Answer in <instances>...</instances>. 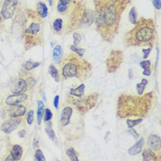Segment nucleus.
Masks as SVG:
<instances>
[{
  "instance_id": "nucleus-1",
  "label": "nucleus",
  "mask_w": 161,
  "mask_h": 161,
  "mask_svg": "<svg viewBox=\"0 0 161 161\" xmlns=\"http://www.w3.org/2000/svg\"><path fill=\"white\" fill-rule=\"evenodd\" d=\"M123 8L117 2H107L97 6L95 24L102 37L107 41H111L118 31Z\"/></svg>"
},
{
  "instance_id": "nucleus-2",
  "label": "nucleus",
  "mask_w": 161,
  "mask_h": 161,
  "mask_svg": "<svg viewBox=\"0 0 161 161\" xmlns=\"http://www.w3.org/2000/svg\"><path fill=\"white\" fill-rule=\"evenodd\" d=\"M151 93L141 97L121 95L118 103V115L122 119L132 116H144L151 108Z\"/></svg>"
},
{
  "instance_id": "nucleus-3",
  "label": "nucleus",
  "mask_w": 161,
  "mask_h": 161,
  "mask_svg": "<svg viewBox=\"0 0 161 161\" xmlns=\"http://www.w3.org/2000/svg\"><path fill=\"white\" fill-rule=\"evenodd\" d=\"M155 23L151 19L141 18L131 31L127 33L125 42L127 46H150L155 43Z\"/></svg>"
},
{
  "instance_id": "nucleus-4",
  "label": "nucleus",
  "mask_w": 161,
  "mask_h": 161,
  "mask_svg": "<svg viewBox=\"0 0 161 161\" xmlns=\"http://www.w3.org/2000/svg\"><path fill=\"white\" fill-rule=\"evenodd\" d=\"M91 72V65L86 61H83L74 55H72L65 61L62 67V76L65 79L78 78L86 79Z\"/></svg>"
},
{
  "instance_id": "nucleus-5",
  "label": "nucleus",
  "mask_w": 161,
  "mask_h": 161,
  "mask_svg": "<svg viewBox=\"0 0 161 161\" xmlns=\"http://www.w3.org/2000/svg\"><path fill=\"white\" fill-rule=\"evenodd\" d=\"M26 49L31 48L40 44L42 41L41 25L36 22H31L25 30L24 33Z\"/></svg>"
},
{
  "instance_id": "nucleus-6",
  "label": "nucleus",
  "mask_w": 161,
  "mask_h": 161,
  "mask_svg": "<svg viewBox=\"0 0 161 161\" xmlns=\"http://www.w3.org/2000/svg\"><path fill=\"white\" fill-rule=\"evenodd\" d=\"M123 61V52L119 50H113L110 53L107 60V66L108 73H114L116 71Z\"/></svg>"
},
{
  "instance_id": "nucleus-7",
  "label": "nucleus",
  "mask_w": 161,
  "mask_h": 161,
  "mask_svg": "<svg viewBox=\"0 0 161 161\" xmlns=\"http://www.w3.org/2000/svg\"><path fill=\"white\" fill-rule=\"evenodd\" d=\"M18 0H4L1 10V15L5 19H9L14 16L16 10Z\"/></svg>"
},
{
  "instance_id": "nucleus-8",
  "label": "nucleus",
  "mask_w": 161,
  "mask_h": 161,
  "mask_svg": "<svg viewBox=\"0 0 161 161\" xmlns=\"http://www.w3.org/2000/svg\"><path fill=\"white\" fill-rule=\"evenodd\" d=\"M10 90L13 94H23L27 90V82L23 78H17L10 83Z\"/></svg>"
},
{
  "instance_id": "nucleus-9",
  "label": "nucleus",
  "mask_w": 161,
  "mask_h": 161,
  "mask_svg": "<svg viewBox=\"0 0 161 161\" xmlns=\"http://www.w3.org/2000/svg\"><path fill=\"white\" fill-rule=\"evenodd\" d=\"M21 123V119L18 117H10L9 120L5 122L2 126V131L6 134H10L16 129Z\"/></svg>"
},
{
  "instance_id": "nucleus-10",
  "label": "nucleus",
  "mask_w": 161,
  "mask_h": 161,
  "mask_svg": "<svg viewBox=\"0 0 161 161\" xmlns=\"http://www.w3.org/2000/svg\"><path fill=\"white\" fill-rule=\"evenodd\" d=\"M72 115H73V109L70 107H66L62 110L60 119V123L61 127H65L70 123Z\"/></svg>"
},
{
  "instance_id": "nucleus-11",
  "label": "nucleus",
  "mask_w": 161,
  "mask_h": 161,
  "mask_svg": "<svg viewBox=\"0 0 161 161\" xmlns=\"http://www.w3.org/2000/svg\"><path fill=\"white\" fill-rule=\"evenodd\" d=\"M27 96L25 94H12L6 98V104L8 106H15V105L20 104L23 101L27 100Z\"/></svg>"
},
{
  "instance_id": "nucleus-12",
  "label": "nucleus",
  "mask_w": 161,
  "mask_h": 161,
  "mask_svg": "<svg viewBox=\"0 0 161 161\" xmlns=\"http://www.w3.org/2000/svg\"><path fill=\"white\" fill-rule=\"evenodd\" d=\"M26 107L24 105H15V106H10V108L9 109V116L10 117L16 118L20 117L26 113Z\"/></svg>"
},
{
  "instance_id": "nucleus-13",
  "label": "nucleus",
  "mask_w": 161,
  "mask_h": 161,
  "mask_svg": "<svg viewBox=\"0 0 161 161\" xmlns=\"http://www.w3.org/2000/svg\"><path fill=\"white\" fill-rule=\"evenodd\" d=\"M147 145L155 152L160 150V137L156 135H151L147 139Z\"/></svg>"
},
{
  "instance_id": "nucleus-14",
  "label": "nucleus",
  "mask_w": 161,
  "mask_h": 161,
  "mask_svg": "<svg viewBox=\"0 0 161 161\" xmlns=\"http://www.w3.org/2000/svg\"><path fill=\"white\" fill-rule=\"evenodd\" d=\"M143 146H144V139H143V138H141L138 142L136 143L135 144L133 145L131 148H129L128 153L131 155H133V156L139 155L142 151Z\"/></svg>"
},
{
  "instance_id": "nucleus-15",
  "label": "nucleus",
  "mask_w": 161,
  "mask_h": 161,
  "mask_svg": "<svg viewBox=\"0 0 161 161\" xmlns=\"http://www.w3.org/2000/svg\"><path fill=\"white\" fill-rule=\"evenodd\" d=\"M10 155L12 157L13 160H19L23 155L22 147L19 144L14 145L12 149H11V151H10Z\"/></svg>"
},
{
  "instance_id": "nucleus-16",
  "label": "nucleus",
  "mask_w": 161,
  "mask_h": 161,
  "mask_svg": "<svg viewBox=\"0 0 161 161\" xmlns=\"http://www.w3.org/2000/svg\"><path fill=\"white\" fill-rule=\"evenodd\" d=\"M36 11H37L38 15L41 17L42 19H44L48 16V7L45 5V3L43 2H39L36 6Z\"/></svg>"
},
{
  "instance_id": "nucleus-17",
  "label": "nucleus",
  "mask_w": 161,
  "mask_h": 161,
  "mask_svg": "<svg viewBox=\"0 0 161 161\" xmlns=\"http://www.w3.org/2000/svg\"><path fill=\"white\" fill-rule=\"evenodd\" d=\"M143 160H158V157L151 149H145L143 151Z\"/></svg>"
},
{
  "instance_id": "nucleus-18",
  "label": "nucleus",
  "mask_w": 161,
  "mask_h": 161,
  "mask_svg": "<svg viewBox=\"0 0 161 161\" xmlns=\"http://www.w3.org/2000/svg\"><path fill=\"white\" fill-rule=\"evenodd\" d=\"M62 54H63L62 47H61V45H57V46H55V48H53V51H52V57H53V60H54L57 63H59L61 60Z\"/></svg>"
},
{
  "instance_id": "nucleus-19",
  "label": "nucleus",
  "mask_w": 161,
  "mask_h": 161,
  "mask_svg": "<svg viewBox=\"0 0 161 161\" xmlns=\"http://www.w3.org/2000/svg\"><path fill=\"white\" fill-rule=\"evenodd\" d=\"M38 109H37V123L40 125L42 123V118L44 116V103L42 101H38Z\"/></svg>"
},
{
  "instance_id": "nucleus-20",
  "label": "nucleus",
  "mask_w": 161,
  "mask_h": 161,
  "mask_svg": "<svg viewBox=\"0 0 161 161\" xmlns=\"http://www.w3.org/2000/svg\"><path fill=\"white\" fill-rule=\"evenodd\" d=\"M85 87L86 86L84 84H82L78 86V88L76 89H71L69 91V94H71L72 96L78 97V98H81L83 96L84 94V90H85Z\"/></svg>"
},
{
  "instance_id": "nucleus-21",
  "label": "nucleus",
  "mask_w": 161,
  "mask_h": 161,
  "mask_svg": "<svg viewBox=\"0 0 161 161\" xmlns=\"http://www.w3.org/2000/svg\"><path fill=\"white\" fill-rule=\"evenodd\" d=\"M48 73L51 75L53 79L56 81L57 82H58L60 81V76H59V73L58 70L56 67H55L54 65H50L49 68H48Z\"/></svg>"
},
{
  "instance_id": "nucleus-22",
  "label": "nucleus",
  "mask_w": 161,
  "mask_h": 161,
  "mask_svg": "<svg viewBox=\"0 0 161 161\" xmlns=\"http://www.w3.org/2000/svg\"><path fill=\"white\" fill-rule=\"evenodd\" d=\"M45 132H46L47 135L49 137V139H50L51 140H57V137H56L54 131H53V129H52V124L49 123L48 125H47L46 127H45Z\"/></svg>"
},
{
  "instance_id": "nucleus-23",
  "label": "nucleus",
  "mask_w": 161,
  "mask_h": 161,
  "mask_svg": "<svg viewBox=\"0 0 161 161\" xmlns=\"http://www.w3.org/2000/svg\"><path fill=\"white\" fill-rule=\"evenodd\" d=\"M128 17H129V20H130L131 23L135 25L136 23H137V21H138V15H137V12H136V10L135 7H133L130 10Z\"/></svg>"
},
{
  "instance_id": "nucleus-24",
  "label": "nucleus",
  "mask_w": 161,
  "mask_h": 161,
  "mask_svg": "<svg viewBox=\"0 0 161 161\" xmlns=\"http://www.w3.org/2000/svg\"><path fill=\"white\" fill-rule=\"evenodd\" d=\"M52 27H53V30L57 32L61 31L63 29V19L61 18L55 19L53 24H52Z\"/></svg>"
},
{
  "instance_id": "nucleus-25",
  "label": "nucleus",
  "mask_w": 161,
  "mask_h": 161,
  "mask_svg": "<svg viewBox=\"0 0 161 161\" xmlns=\"http://www.w3.org/2000/svg\"><path fill=\"white\" fill-rule=\"evenodd\" d=\"M66 154H67L68 156L69 157V159H71L73 161H78V154L76 152L75 149L73 148V147H69V149H67V151H66Z\"/></svg>"
},
{
  "instance_id": "nucleus-26",
  "label": "nucleus",
  "mask_w": 161,
  "mask_h": 161,
  "mask_svg": "<svg viewBox=\"0 0 161 161\" xmlns=\"http://www.w3.org/2000/svg\"><path fill=\"white\" fill-rule=\"evenodd\" d=\"M147 84V80L146 79H143L141 83L137 84L136 87H137V92H138L139 95H143V94L144 92L145 88H146Z\"/></svg>"
},
{
  "instance_id": "nucleus-27",
  "label": "nucleus",
  "mask_w": 161,
  "mask_h": 161,
  "mask_svg": "<svg viewBox=\"0 0 161 161\" xmlns=\"http://www.w3.org/2000/svg\"><path fill=\"white\" fill-rule=\"evenodd\" d=\"M40 65V62H33V61H26L25 64L23 65V67L25 68V69L27 70H31V69H36L38 66Z\"/></svg>"
},
{
  "instance_id": "nucleus-28",
  "label": "nucleus",
  "mask_w": 161,
  "mask_h": 161,
  "mask_svg": "<svg viewBox=\"0 0 161 161\" xmlns=\"http://www.w3.org/2000/svg\"><path fill=\"white\" fill-rule=\"evenodd\" d=\"M143 122L142 118H139L138 119H127L126 123L127 124V127L129 128H132L135 127V126L139 125V123H141Z\"/></svg>"
},
{
  "instance_id": "nucleus-29",
  "label": "nucleus",
  "mask_w": 161,
  "mask_h": 161,
  "mask_svg": "<svg viewBox=\"0 0 161 161\" xmlns=\"http://www.w3.org/2000/svg\"><path fill=\"white\" fill-rule=\"evenodd\" d=\"M35 159L37 161H45V157L40 149H37L35 153Z\"/></svg>"
},
{
  "instance_id": "nucleus-30",
  "label": "nucleus",
  "mask_w": 161,
  "mask_h": 161,
  "mask_svg": "<svg viewBox=\"0 0 161 161\" xmlns=\"http://www.w3.org/2000/svg\"><path fill=\"white\" fill-rule=\"evenodd\" d=\"M44 122H49L51 119H52V111H51L50 109L47 108V109L44 110Z\"/></svg>"
},
{
  "instance_id": "nucleus-31",
  "label": "nucleus",
  "mask_w": 161,
  "mask_h": 161,
  "mask_svg": "<svg viewBox=\"0 0 161 161\" xmlns=\"http://www.w3.org/2000/svg\"><path fill=\"white\" fill-rule=\"evenodd\" d=\"M70 48H71L73 52H76V53H77V54H78V56H79V57H81L83 56L84 52H85V50H84L83 48H78V47L75 46V45H71V46H70Z\"/></svg>"
},
{
  "instance_id": "nucleus-32",
  "label": "nucleus",
  "mask_w": 161,
  "mask_h": 161,
  "mask_svg": "<svg viewBox=\"0 0 161 161\" xmlns=\"http://www.w3.org/2000/svg\"><path fill=\"white\" fill-rule=\"evenodd\" d=\"M139 65H140L141 68H142L143 69H144V71L145 70H150V69H151V63L150 61H141V62L139 63Z\"/></svg>"
},
{
  "instance_id": "nucleus-33",
  "label": "nucleus",
  "mask_w": 161,
  "mask_h": 161,
  "mask_svg": "<svg viewBox=\"0 0 161 161\" xmlns=\"http://www.w3.org/2000/svg\"><path fill=\"white\" fill-rule=\"evenodd\" d=\"M34 121V111L31 110V111L27 113V123L28 125H31L33 123Z\"/></svg>"
},
{
  "instance_id": "nucleus-34",
  "label": "nucleus",
  "mask_w": 161,
  "mask_h": 161,
  "mask_svg": "<svg viewBox=\"0 0 161 161\" xmlns=\"http://www.w3.org/2000/svg\"><path fill=\"white\" fill-rule=\"evenodd\" d=\"M73 40H74V44L73 45H75V46H78V44H79L81 40H82V36L81 35L78 33H74L73 34Z\"/></svg>"
},
{
  "instance_id": "nucleus-35",
  "label": "nucleus",
  "mask_w": 161,
  "mask_h": 161,
  "mask_svg": "<svg viewBox=\"0 0 161 161\" xmlns=\"http://www.w3.org/2000/svg\"><path fill=\"white\" fill-rule=\"evenodd\" d=\"M66 10H67V5L63 4V3L59 2V3L57 4V10H58L59 12L63 13L66 11Z\"/></svg>"
},
{
  "instance_id": "nucleus-36",
  "label": "nucleus",
  "mask_w": 161,
  "mask_h": 161,
  "mask_svg": "<svg viewBox=\"0 0 161 161\" xmlns=\"http://www.w3.org/2000/svg\"><path fill=\"white\" fill-rule=\"evenodd\" d=\"M128 131H129V133H130V134L131 135L133 136V137H134L135 139H138L139 137V134L136 132V131L135 130L134 127L130 128V130Z\"/></svg>"
},
{
  "instance_id": "nucleus-37",
  "label": "nucleus",
  "mask_w": 161,
  "mask_h": 161,
  "mask_svg": "<svg viewBox=\"0 0 161 161\" xmlns=\"http://www.w3.org/2000/svg\"><path fill=\"white\" fill-rule=\"evenodd\" d=\"M151 49H152V47H150L149 48L146 49V48H143V52L144 53V56H143V59H147L148 57L149 54H150V52H151Z\"/></svg>"
},
{
  "instance_id": "nucleus-38",
  "label": "nucleus",
  "mask_w": 161,
  "mask_h": 161,
  "mask_svg": "<svg viewBox=\"0 0 161 161\" xmlns=\"http://www.w3.org/2000/svg\"><path fill=\"white\" fill-rule=\"evenodd\" d=\"M153 5L155 6L157 10H160L161 4H160V0H153Z\"/></svg>"
},
{
  "instance_id": "nucleus-39",
  "label": "nucleus",
  "mask_w": 161,
  "mask_h": 161,
  "mask_svg": "<svg viewBox=\"0 0 161 161\" xmlns=\"http://www.w3.org/2000/svg\"><path fill=\"white\" fill-rule=\"evenodd\" d=\"M59 100H60V96L57 95V96L54 98V101H53V105L56 109H58V106H59Z\"/></svg>"
},
{
  "instance_id": "nucleus-40",
  "label": "nucleus",
  "mask_w": 161,
  "mask_h": 161,
  "mask_svg": "<svg viewBox=\"0 0 161 161\" xmlns=\"http://www.w3.org/2000/svg\"><path fill=\"white\" fill-rule=\"evenodd\" d=\"M25 134H26L25 131H24V130H21L19 132V137H20V138H23V137L25 136Z\"/></svg>"
},
{
  "instance_id": "nucleus-41",
  "label": "nucleus",
  "mask_w": 161,
  "mask_h": 161,
  "mask_svg": "<svg viewBox=\"0 0 161 161\" xmlns=\"http://www.w3.org/2000/svg\"><path fill=\"white\" fill-rule=\"evenodd\" d=\"M151 70L150 69V70H145V71H143V74L144 76H150L151 75Z\"/></svg>"
},
{
  "instance_id": "nucleus-42",
  "label": "nucleus",
  "mask_w": 161,
  "mask_h": 161,
  "mask_svg": "<svg viewBox=\"0 0 161 161\" xmlns=\"http://www.w3.org/2000/svg\"><path fill=\"white\" fill-rule=\"evenodd\" d=\"M59 2L63 3V4L68 5L69 3V2H70V0H59Z\"/></svg>"
},
{
  "instance_id": "nucleus-43",
  "label": "nucleus",
  "mask_w": 161,
  "mask_h": 161,
  "mask_svg": "<svg viewBox=\"0 0 161 161\" xmlns=\"http://www.w3.org/2000/svg\"><path fill=\"white\" fill-rule=\"evenodd\" d=\"M48 1H49V4L51 5V6H52V0H48Z\"/></svg>"
}]
</instances>
